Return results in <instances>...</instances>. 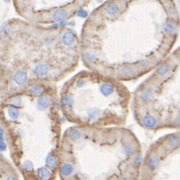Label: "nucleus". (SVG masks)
I'll list each match as a JSON object with an SVG mask.
<instances>
[{
    "label": "nucleus",
    "mask_w": 180,
    "mask_h": 180,
    "mask_svg": "<svg viewBox=\"0 0 180 180\" xmlns=\"http://www.w3.org/2000/svg\"><path fill=\"white\" fill-rule=\"evenodd\" d=\"M100 115V111L98 109H92L88 112V118L91 120H96Z\"/></svg>",
    "instance_id": "obj_20"
},
{
    "label": "nucleus",
    "mask_w": 180,
    "mask_h": 180,
    "mask_svg": "<svg viewBox=\"0 0 180 180\" xmlns=\"http://www.w3.org/2000/svg\"><path fill=\"white\" fill-rule=\"evenodd\" d=\"M142 158L141 156H136L134 159V163L135 164H139L141 163Z\"/></svg>",
    "instance_id": "obj_29"
},
{
    "label": "nucleus",
    "mask_w": 180,
    "mask_h": 180,
    "mask_svg": "<svg viewBox=\"0 0 180 180\" xmlns=\"http://www.w3.org/2000/svg\"><path fill=\"white\" fill-rule=\"evenodd\" d=\"M57 164L58 162L56 158L53 156H52V155H50L46 158V164L50 168H52V169L55 168V167L57 166Z\"/></svg>",
    "instance_id": "obj_15"
},
{
    "label": "nucleus",
    "mask_w": 180,
    "mask_h": 180,
    "mask_svg": "<svg viewBox=\"0 0 180 180\" xmlns=\"http://www.w3.org/2000/svg\"><path fill=\"white\" fill-rule=\"evenodd\" d=\"M157 123H158V121H157L156 118L153 115L146 116L143 120V126L146 128H148V129H152V128L156 126Z\"/></svg>",
    "instance_id": "obj_6"
},
{
    "label": "nucleus",
    "mask_w": 180,
    "mask_h": 180,
    "mask_svg": "<svg viewBox=\"0 0 180 180\" xmlns=\"http://www.w3.org/2000/svg\"><path fill=\"white\" fill-rule=\"evenodd\" d=\"M84 59L88 62H94L96 59V55L93 52H89L84 55Z\"/></svg>",
    "instance_id": "obj_19"
},
{
    "label": "nucleus",
    "mask_w": 180,
    "mask_h": 180,
    "mask_svg": "<svg viewBox=\"0 0 180 180\" xmlns=\"http://www.w3.org/2000/svg\"><path fill=\"white\" fill-rule=\"evenodd\" d=\"M164 29L167 33H173V32L177 31V26L175 23H173V22H167L164 26Z\"/></svg>",
    "instance_id": "obj_13"
},
{
    "label": "nucleus",
    "mask_w": 180,
    "mask_h": 180,
    "mask_svg": "<svg viewBox=\"0 0 180 180\" xmlns=\"http://www.w3.org/2000/svg\"><path fill=\"white\" fill-rule=\"evenodd\" d=\"M14 82L17 83V85H24L27 82L28 79L26 72L23 71V70H19V71H17L15 73L14 76Z\"/></svg>",
    "instance_id": "obj_4"
},
{
    "label": "nucleus",
    "mask_w": 180,
    "mask_h": 180,
    "mask_svg": "<svg viewBox=\"0 0 180 180\" xmlns=\"http://www.w3.org/2000/svg\"><path fill=\"white\" fill-rule=\"evenodd\" d=\"M6 143H4V142H0V152H2V151H5L6 149Z\"/></svg>",
    "instance_id": "obj_30"
},
{
    "label": "nucleus",
    "mask_w": 180,
    "mask_h": 180,
    "mask_svg": "<svg viewBox=\"0 0 180 180\" xmlns=\"http://www.w3.org/2000/svg\"><path fill=\"white\" fill-rule=\"evenodd\" d=\"M80 135H81L80 132H79V130H77V129H72V130L70 131V137L73 140V141H76L77 139H79V138H80Z\"/></svg>",
    "instance_id": "obj_22"
},
{
    "label": "nucleus",
    "mask_w": 180,
    "mask_h": 180,
    "mask_svg": "<svg viewBox=\"0 0 180 180\" xmlns=\"http://www.w3.org/2000/svg\"><path fill=\"white\" fill-rule=\"evenodd\" d=\"M22 167H23L24 170H32L33 169V165H32V164L29 162H26L25 163L22 164Z\"/></svg>",
    "instance_id": "obj_24"
},
{
    "label": "nucleus",
    "mask_w": 180,
    "mask_h": 180,
    "mask_svg": "<svg viewBox=\"0 0 180 180\" xmlns=\"http://www.w3.org/2000/svg\"><path fill=\"white\" fill-rule=\"evenodd\" d=\"M8 114H9L10 118L13 120H17L19 117L20 112L17 109H14V108H10L8 109Z\"/></svg>",
    "instance_id": "obj_21"
},
{
    "label": "nucleus",
    "mask_w": 180,
    "mask_h": 180,
    "mask_svg": "<svg viewBox=\"0 0 180 180\" xmlns=\"http://www.w3.org/2000/svg\"><path fill=\"white\" fill-rule=\"evenodd\" d=\"M62 103L64 105L67 107H71L73 105L74 99L73 97L70 95H65L62 97Z\"/></svg>",
    "instance_id": "obj_16"
},
{
    "label": "nucleus",
    "mask_w": 180,
    "mask_h": 180,
    "mask_svg": "<svg viewBox=\"0 0 180 180\" xmlns=\"http://www.w3.org/2000/svg\"><path fill=\"white\" fill-rule=\"evenodd\" d=\"M122 73L126 75H131L134 73V69L133 67H126L123 68Z\"/></svg>",
    "instance_id": "obj_23"
},
{
    "label": "nucleus",
    "mask_w": 180,
    "mask_h": 180,
    "mask_svg": "<svg viewBox=\"0 0 180 180\" xmlns=\"http://www.w3.org/2000/svg\"><path fill=\"white\" fill-rule=\"evenodd\" d=\"M167 144H168V147L172 148V149H174V148H177L179 145V138L177 136H172L170 138H169L168 140V142H167Z\"/></svg>",
    "instance_id": "obj_12"
},
{
    "label": "nucleus",
    "mask_w": 180,
    "mask_h": 180,
    "mask_svg": "<svg viewBox=\"0 0 180 180\" xmlns=\"http://www.w3.org/2000/svg\"><path fill=\"white\" fill-rule=\"evenodd\" d=\"M154 98V94L151 90H146L141 94V99L143 101H151Z\"/></svg>",
    "instance_id": "obj_14"
},
{
    "label": "nucleus",
    "mask_w": 180,
    "mask_h": 180,
    "mask_svg": "<svg viewBox=\"0 0 180 180\" xmlns=\"http://www.w3.org/2000/svg\"><path fill=\"white\" fill-rule=\"evenodd\" d=\"M170 71V67L167 64H164V65H160L156 70V74L160 76V77H164L167 74H168Z\"/></svg>",
    "instance_id": "obj_9"
},
{
    "label": "nucleus",
    "mask_w": 180,
    "mask_h": 180,
    "mask_svg": "<svg viewBox=\"0 0 180 180\" xmlns=\"http://www.w3.org/2000/svg\"><path fill=\"white\" fill-rule=\"evenodd\" d=\"M100 91L105 96H109L111 95L114 91V87L111 84H103L100 87Z\"/></svg>",
    "instance_id": "obj_8"
},
{
    "label": "nucleus",
    "mask_w": 180,
    "mask_h": 180,
    "mask_svg": "<svg viewBox=\"0 0 180 180\" xmlns=\"http://www.w3.org/2000/svg\"><path fill=\"white\" fill-rule=\"evenodd\" d=\"M63 43L67 46H73L75 44L76 41H77V37L75 33H73V31H68L64 35H62L61 37Z\"/></svg>",
    "instance_id": "obj_1"
},
{
    "label": "nucleus",
    "mask_w": 180,
    "mask_h": 180,
    "mask_svg": "<svg viewBox=\"0 0 180 180\" xmlns=\"http://www.w3.org/2000/svg\"><path fill=\"white\" fill-rule=\"evenodd\" d=\"M133 151V147L132 146H128V147H126L125 149V153L126 154H130V153H132Z\"/></svg>",
    "instance_id": "obj_26"
},
{
    "label": "nucleus",
    "mask_w": 180,
    "mask_h": 180,
    "mask_svg": "<svg viewBox=\"0 0 180 180\" xmlns=\"http://www.w3.org/2000/svg\"><path fill=\"white\" fill-rule=\"evenodd\" d=\"M68 12L65 9H58L52 14L53 20L56 22H60L67 18Z\"/></svg>",
    "instance_id": "obj_5"
},
{
    "label": "nucleus",
    "mask_w": 180,
    "mask_h": 180,
    "mask_svg": "<svg viewBox=\"0 0 180 180\" xmlns=\"http://www.w3.org/2000/svg\"><path fill=\"white\" fill-rule=\"evenodd\" d=\"M159 165V159L158 157L153 156L151 157L149 161V167H150L152 170L156 169L157 167Z\"/></svg>",
    "instance_id": "obj_18"
},
{
    "label": "nucleus",
    "mask_w": 180,
    "mask_h": 180,
    "mask_svg": "<svg viewBox=\"0 0 180 180\" xmlns=\"http://www.w3.org/2000/svg\"><path fill=\"white\" fill-rule=\"evenodd\" d=\"M120 180H127V179H120Z\"/></svg>",
    "instance_id": "obj_33"
},
{
    "label": "nucleus",
    "mask_w": 180,
    "mask_h": 180,
    "mask_svg": "<svg viewBox=\"0 0 180 180\" xmlns=\"http://www.w3.org/2000/svg\"><path fill=\"white\" fill-rule=\"evenodd\" d=\"M37 173H38L39 178L41 180H49L51 177V173L46 167L39 168Z\"/></svg>",
    "instance_id": "obj_10"
},
{
    "label": "nucleus",
    "mask_w": 180,
    "mask_h": 180,
    "mask_svg": "<svg viewBox=\"0 0 180 180\" xmlns=\"http://www.w3.org/2000/svg\"><path fill=\"white\" fill-rule=\"evenodd\" d=\"M106 14L111 17H114L118 14L120 11L119 4L117 2H110L107 5L106 7L105 8Z\"/></svg>",
    "instance_id": "obj_3"
},
{
    "label": "nucleus",
    "mask_w": 180,
    "mask_h": 180,
    "mask_svg": "<svg viewBox=\"0 0 180 180\" xmlns=\"http://www.w3.org/2000/svg\"><path fill=\"white\" fill-rule=\"evenodd\" d=\"M4 141V131L2 128L0 126V142H3Z\"/></svg>",
    "instance_id": "obj_31"
},
{
    "label": "nucleus",
    "mask_w": 180,
    "mask_h": 180,
    "mask_svg": "<svg viewBox=\"0 0 180 180\" xmlns=\"http://www.w3.org/2000/svg\"><path fill=\"white\" fill-rule=\"evenodd\" d=\"M50 105H51V99L48 96H43L39 98L38 101H37L38 109H42V110L48 109Z\"/></svg>",
    "instance_id": "obj_7"
},
{
    "label": "nucleus",
    "mask_w": 180,
    "mask_h": 180,
    "mask_svg": "<svg viewBox=\"0 0 180 180\" xmlns=\"http://www.w3.org/2000/svg\"><path fill=\"white\" fill-rule=\"evenodd\" d=\"M50 71V67L46 63H40L35 68V74L39 77H43Z\"/></svg>",
    "instance_id": "obj_2"
},
{
    "label": "nucleus",
    "mask_w": 180,
    "mask_h": 180,
    "mask_svg": "<svg viewBox=\"0 0 180 180\" xmlns=\"http://www.w3.org/2000/svg\"><path fill=\"white\" fill-rule=\"evenodd\" d=\"M11 103L13 104V105H21V103H22V100H21V99L20 97H15L12 100H11Z\"/></svg>",
    "instance_id": "obj_25"
},
{
    "label": "nucleus",
    "mask_w": 180,
    "mask_h": 180,
    "mask_svg": "<svg viewBox=\"0 0 180 180\" xmlns=\"http://www.w3.org/2000/svg\"><path fill=\"white\" fill-rule=\"evenodd\" d=\"M149 65H150V63H149V61H141V66L143 67V68H148L149 67Z\"/></svg>",
    "instance_id": "obj_27"
},
{
    "label": "nucleus",
    "mask_w": 180,
    "mask_h": 180,
    "mask_svg": "<svg viewBox=\"0 0 180 180\" xmlns=\"http://www.w3.org/2000/svg\"><path fill=\"white\" fill-rule=\"evenodd\" d=\"M5 180H17V179L15 178L14 177H13V176H9L8 177H7V179H6Z\"/></svg>",
    "instance_id": "obj_32"
},
{
    "label": "nucleus",
    "mask_w": 180,
    "mask_h": 180,
    "mask_svg": "<svg viewBox=\"0 0 180 180\" xmlns=\"http://www.w3.org/2000/svg\"><path fill=\"white\" fill-rule=\"evenodd\" d=\"M43 88L41 86V85H34L30 89L31 94L34 96L41 95L43 93Z\"/></svg>",
    "instance_id": "obj_17"
},
{
    "label": "nucleus",
    "mask_w": 180,
    "mask_h": 180,
    "mask_svg": "<svg viewBox=\"0 0 180 180\" xmlns=\"http://www.w3.org/2000/svg\"><path fill=\"white\" fill-rule=\"evenodd\" d=\"M61 172L64 176H70L73 172V167L70 164H65L61 168Z\"/></svg>",
    "instance_id": "obj_11"
},
{
    "label": "nucleus",
    "mask_w": 180,
    "mask_h": 180,
    "mask_svg": "<svg viewBox=\"0 0 180 180\" xmlns=\"http://www.w3.org/2000/svg\"><path fill=\"white\" fill-rule=\"evenodd\" d=\"M86 84V82L85 81V80H83V79H79V81L77 82V83H76V85H77L78 87H82L84 86V85Z\"/></svg>",
    "instance_id": "obj_28"
}]
</instances>
